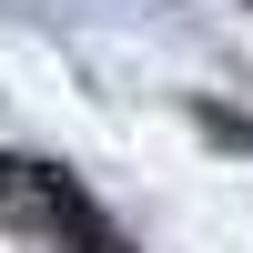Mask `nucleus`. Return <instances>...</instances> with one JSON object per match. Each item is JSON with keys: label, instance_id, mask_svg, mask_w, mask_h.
Listing matches in <instances>:
<instances>
[{"label": "nucleus", "instance_id": "f257e3e1", "mask_svg": "<svg viewBox=\"0 0 253 253\" xmlns=\"http://www.w3.org/2000/svg\"><path fill=\"white\" fill-rule=\"evenodd\" d=\"M31 203H41V213H51V223H61V233H71L81 253H122V233H112V223H101L91 203H81L71 182H61V172H41V182H31Z\"/></svg>", "mask_w": 253, "mask_h": 253}]
</instances>
